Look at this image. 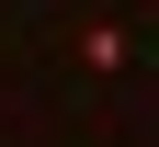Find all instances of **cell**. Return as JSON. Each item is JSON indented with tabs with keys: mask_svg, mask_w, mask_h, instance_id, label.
<instances>
[{
	"mask_svg": "<svg viewBox=\"0 0 159 147\" xmlns=\"http://www.w3.org/2000/svg\"><path fill=\"white\" fill-rule=\"evenodd\" d=\"M80 68H91V79H114V68H136V34L114 23V11H102V23H80Z\"/></svg>",
	"mask_w": 159,
	"mask_h": 147,
	"instance_id": "cell-1",
	"label": "cell"
}]
</instances>
